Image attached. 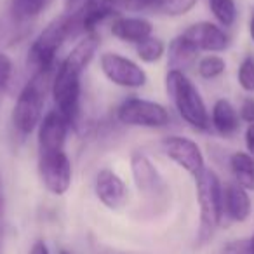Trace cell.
Here are the masks:
<instances>
[{"mask_svg": "<svg viewBox=\"0 0 254 254\" xmlns=\"http://www.w3.org/2000/svg\"><path fill=\"white\" fill-rule=\"evenodd\" d=\"M46 0H11V16L14 23H28L42 12Z\"/></svg>", "mask_w": 254, "mask_h": 254, "instance_id": "22", "label": "cell"}, {"mask_svg": "<svg viewBox=\"0 0 254 254\" xmlns=\"http://www.w3.org/2000/svg\"><path fill=\"white\" fill-rule=\"evenodd\" d=\"M132 5H134V9H150L153 4H155L157 0H131Z\"/></svg>", "mask_w": 254, "mask_h": 254, "instance_id": "33", "label": "cell"}, {"mask_svg": "<svg viewBox=\"0 0 254 254\" xmlns=\"http://www.w3.org/2000/svg\"><path fill=\"white\" fill-rule=\"evenodd\" d=\"M4 233H5V195H4L2 178H0V254H2V244H4Z\"/></svg>", "mask_w": 254, "mask_h": 254, "instance_id": "29", "label": "cell"}, {"mask_svg": "<svg viewBox=\"0 0 254 254\" xmlns=\"http://www.w3.org/2000/svg\"><path fill=\"white\" fill-rule=\"evenodd\" d=\"M226 70V61L219 54H207L197 61V73L204 80H214Z\"/></svg>", "mask_w": 254, "mask_h": 254, "instance_id": "25", "label": "cell"}, {"mask_svg": "<svg viewBox=\"0 0 254 254\" xmlns=\"http://www.w3.org/2000/svg\"><path fill=\"white\" fill-rule=\"evenodd\" d=\"M166 56H167V68H169V70L187 73L190 68L197 66L198 51H197V47L181 33V35L174 37L169 42Z\"/></svg>", "mask_w": 254, "mask_h": 254, "instance_id": "18", "label": "cell"}, {"mask_svg": "<svg viewBox=\"0 0 254 254\" xmlns=\"http://www.w3.org/2000/svg\"><path fill=\"white\" fill-rule=\"evenodd\" d=\"M99 68L103 75L112 82L124 89H141L148 82V75L131 58H126L119 53H103L99 58Z\"/></svg>", "mask_w": 254, "mask_h": 254, "instance_id": "8", "label": "cell"}, {"mask_svg": "<svg viewBox=\"0 0 254 254\" xmlns=\"http://www.w3.org/2000/svg\"><path fill=\"white\" fill-rule=\"evenodd\" d=\"M117 120L122 126L162 129L171 122V115L164 105L145 98H129L117 110Z\"/></svg>", "mask_w": 254, "mask_h": 254, "instance_id": "7", "label": "cell"}, {"mask_svg": "<svg viewBox=\"0 0 254 254\" xmlns=\"http://www.w3.org/2000/svg\"><path fill=\"white\" fill-rule=\"evenodd\" d=\"M249 35L254 44V7H253V12H251V18H249Z\"/></svg>", "mask_w": 254, "mask_h": 254, "instance_id": "34", "label": "cell"}, {"mask_svg": "<svg viewBox=\"0 0 254 254\" xmlns=\"http://www.w3.org/2000/svg\"><path fill=\"white\" fill-rule=\"evenodd\" d=\"M58 254H70V253H68V251H64V249H61V251H60V253H58Z\"/></svg>", "mask_w": 254, "mask_h": 254, "instance_id": "37", "label": "cell"}, {"mask_svg": "<svg viewBox=\"0 0 254 254\" xmlns=\"http://www.w3.org/2000/svg\"><path fill=\"white\" fill-rule=\"evenodd\" d=\"M12 70H14L12 60L7 54L0 53V89H4L9 84V80L12 77Z\"/></svg>", "mask_w": 254, "mask_h": 254, "instance_id": "27", "label": "cell"}, {"mask_svg": "<svg viewBox=\"0 0 254 254\" xmlns=\"http://www.w3.org/2000/svg\"><path fill=\"white\" fill-rule=\"evenodd\" d=\"M94 193L98 200L108 209H120L127 202V187L113 169L98 171L94 180Z\"/></svg>", "mask_w": 254, "mask_h": 254, "instance_id": "14", "label": "cell"}, {"mask_svg": "<svg viewBox=\"0 0 254 254\" xmlns=\"http://www.w3.org/2000/svg\"><path fill=\"white\" fill-rule=\"evenodd\" d=\"M39 176L44 188L53 195H64L71 187L73 167L64 150L39 153Z\"/></svg>", "mask_w": 254, "mask_h": 254, "instance_id": "9", "label": "cell"}, {"mask_svg": "<svg viewBox=\"0 0 254 254\" xmlns=\"http://www.w3.org/2000/svg\"><path fill=\"white\" fill-rule=\"evenodd\" d=\"M221 254H247V240H233L223 249Z\"/></svg>", "mask_w": 254, "mask_h": 254, "instance_id": "30", "label": "cell"}, {"mask_svg": "<svg viewBox=\"0 0 254 254\" xmlns=\"http://www.w3.org/2000/svg\"><path fill=\"white\" fill-rule=\"evenodd\" d=\"M223 218H228L230 221L244 223L249 219L253 212V202H251L249 191L237 185L235 181H230L223 187L221 193Z\"/></svg>", "mask_w": 254, "mask_h": 254, "instance_id": "16", "label": "cell"}, {"mask_svg": "<svg viewBox=\"0 0 254 254\" xmlns=\"http://www.w3.org/2000/svg\"><path fill=\"white\" fill-rule=\"evenodd\" d=\"M197 4H198V0H157L150 9H152L155 14H160V16L181 18V16L188 14Z\"/></svg>", "mask_w": 254, "mask_h": 254, "instance_id": "24", "label": "cell"}, {"mask_svg": "<svg viewBox=\"0 0 254 254\" xmlns=\"http://www.w3.org/2000/svg\"><path fill=\"white\" fill-rule=\"evenodd\" d=\"M244 141H246L247 153L254 157V124H251V126H247L246 134H244Z\"/></svg>", "mask_w": 254, "mask_h": 254, "instance_id": "31", "label": "cell"}, {"mask_svg": "<svg viewBox=\"0 0 254 254\" xmlns=\"http://www.w3.org/2000/svg\"><path fill=\"white\" fill-rule=\"evenodd\" d=\"M70 127V122L56 108L47 112L42 117V120H40L39 127H37L39 153L61 152V150H64Z\"/></svg>", "mask_w": 254, "mask_h": 254, "instance_id": "12", "label": "cell"}, {"mask_svg": "<svg viewBox=\"0 0 254 254\" xmlns=\"http://www.w3.org/2000/svg\"><path fill=\"white\" fill-rule=\"evenodd\" d=\"M51 73L53 71L32 75V78L19 91L11 119L14 129L21 136H28L33 131H37V127L42 120L46 96L47 91H51V84H53Z\"/></svg>", "mask_w": 254, "mask_h": 254, "instance_id": "3", "label": "cell"}, {"mask_svg": "<svg viewBox=\"0 0 254 254\" xmlns=\"http://www.w3.org/2000/svg\"><path fill=\"white\" fill-rule=\"evenodd\" d=\"M84 71L71 63L68 58L58 63L56 73L51 84V94H53L56 110L75 126L78 112H80V78Z\"/></svg>", "mask_w": 254, "mask_h": 254, "instance_id": "5", "label": "cell"}, {"mask_svg": "<svg viewBox=\"0 0 254 254\" xmlns=\"http://www.w3.org/2000/svg\"><path fill=\"white\" fill-rule=\"evenodd\" d=\"M239 115H240V120L246 122L247 126L254 124V98L253 96H247V98L242 99L240 108H239Z\"/></svg>", "mask_w": 254, "mask_h": 254, "instance_id": "28", "label": "cell"}, {"mask_svg": "<svg viewBox=\"0 0 254 254\" xmlns=\"http://www.w3.org/2000/svg\"><path fill=\"white\" fill-rule=\"evenodd\" d=\"M209 9H211L212 16L218 21V25L225 26V28H232L235 25L237 18H239V11H237L235 0H207Z\"/></svg>", "mask_w": 254, "mask_h": 254, "instance_id": "21", "label": "cell"}, {"mask_svg": "<svg viewBox=\"0 0 254 254\" xmlns=\"http://www.w3.org/2000/svg\"><path fill=\"white\" fill-rule=\"evenodd\" d=\"M68 5H73V4H80V7L85 4V2H89V0H66Z\"/></svg>", "mask_w": 254, "mask_h": 254, "instance_id": "36", "label": "cell"}, {"mask_svg": "<svg viewBox=\"0 0 254 254\" xmlns=\"http://www.w3.org/2000/svg\"><path fill=\"white\" fill-rule=\"evenodd\" d=\"M247 254H254V233L249 240H247Z\"/></svg>", "mask_w": 254, "mask_h": 254, "instance_id": "35", "label": "cell"}, {"mask_svg": "<svg viewBox=\"0 0 254 254\" xmlns=\"http://www.w3.org/2000/svg\"><path fill=\"white\" fill-rule=\"evenodd\" d=\"M239 110L233 106V103L226 98H219L214 101L211 110V127L218 132L221 138H232L237 134L240 127Z\"/></svg>", "mask_w": 254, "mask_h": 254, "instance_id": "17", "label": "cell"}, {"mask_svg": "<svg viewBox=\"0 0 254 254\" xmlns=\"http://www.w3.org/2000/svg\"><path fill=\"white\" fill-rule=\"evenodd\" d=\"M195 180V191H197L198 211H200V223H198L197 244L205 246L214 237L218 226L223 221V205L221 193L223 185L219 176L212 169L205 167Z\"/></svg>", "mask_w": 254, "mask_h": 254, "instance_id": "4", "label": "cell"}, {"mask_svg": "<svg viewBox=\"0 0 254 254\" xmlns=\"http://www.w3.org/2000/svg\"><path fill=\"white\" fill-rule=\"evenodd\" d=\"M166 51L167 46L164 44V40L153 35L145 39L143 42L136 44V54H138V58L143 63H148V64L159 63L166 56Z\"/></svg>", "mask_w": 254, "mask_h": 254, "instance_id": "23", "label": "cell"}, {"mask_svg": "<svg viewBox=\"0 0 254 254\" xmlns=\"http://www.w3.org/2000/svg\"><path fill=\"white\" fill-rule=\"evenodd\" d=\"M228 166L233 181L247 191H254V157L247 152H233L230 155Z\"/></svg>", "mask_w": 254, "mask_h": 254, "instance_id": "19", "label": "cell"}, {"mask_svg": "<svg viewBox=\"0 0 254 254\" xmlns=\"http://www.w3.org/2000/svg\"><path fill=\"white\" fill-rule=\"evenodd\" d=\"M106 254H119V253H106Z\"/></svg>", "mask_w": 254, "mask_h": 254, "instance_id": "38", "label": "cell"}, {"mask_svg": "<svg viewBox=\"0 0 254 254\" xmlns=\"http://www.w3.org/2000/svg\"><path fill=\"white\" fill-rule=\"evenodd\" d=\"M166 89L174 108L178 110L180 117L188 126L193 127L195 131L202 132L211 129V113H209L205 101L200 96V92H198V89L188 78L187 73L167 70Z\"/></svg>", "mask_w": 254, "mask_h": 254, "instance_id": "2", "label": "cell"}, {"mask_svg": "<svg viewBox=\"0 0 254 254\" xmlns=\"http://www.w3.org/2000/svg\"><path fill=\"white\" fill-rule=\"evenodd\" d=\"M77 35H84L78 25L77 11H70L68 14H63L51 21L28 47L26 66L28 70H32V75L53 71L58 64V53L61 46L70 37Z\"/></svg>", "mask_w": 254, "mask_h": 254, "instance_id": "1", "label": "cell"}, {"mask_svg": "<svg viewBox=\"0 0 254 254\" xmlns=\"http://www.w3.org/2000/svg\"><path fill=\"white\" fill-rule=\"evenodd\" d=\"M131 174L139 195L153 207L167 204L169 198V185L166 183L160 171L153 166L148 155L141 152H134L131 155Z\"/></svg>", "mask_w": 254, "mask_h": 254, "instance_id": "6", "label": "cell"}, {"mask_svg": "<svg viewBox=\"0 0 254 254\" xmlns=\"http://www.w3.org/2000/svg\"><path fill=\"white\" fill-rule=\"evenodd\" d=\"M160 148L169 160H173L178 167L188 173L191 178H197L205 169L204 153L197 141L187 136H166L160 141Z\"/></svg>", "mask_w": 254, "mask_h": 254, "instance_id": "10", "label": "cell"}, {"mask_svg": "<svg viewBox=\"0 0 254 254\" xmlns=\"http://www.w3.org/2000/svg\"><path fill=\"white\" fill-rule=\"evenodd\" d=\"M28 254H51V253H49V247H47V244L44 242V240H37L32 246Z\"/></svg>", "mask_w": 254, "mask_h": 254, "instance_id": "32", "label": "cell"}, {"mask_svg": "<svg viewBox=\"0 0 254 254\" xmlns=\"http://www.w3.org/2000/svg\"><path fill=\"white\" fill-rule=\"evenodd\" d=\"M110 32L120 42L139 44L153 35V23L143 16H117L112 19Z\"/></svg>", "mask_w": 254, "mask_h": 254, "instance_id": "15", "label": "cell"}, {"mask_svg": "<svg viewBox=\"0 0 254 254\" xmlns=\"http://www.w3.org/2000/svg\"><path fill=\"white\" fill-rule=\"evenodd\" d=\"M99 49V35L96 32L85 33L77 44H75L73 49L68 53V60L73 64H77L82 71L87 70V66L91 64L92 58L96 56Z\"/></svg>", "mask_w": 254, "mask_h": 254, "instance_id": "20", "label": "cell"}, {"mask_svg": "<svg viewBox=\"0 0 254 254\" xmlns=\"http://www.w3.org/2000/svg\"><path fill=\"white\" fill-rule=\"evenodd\" d=\"M237 82H239L240 89L244 92H254V56L253 54H247L242 58L239 64V70H237Z\"/></svg>", "mask_w": 254, "mask_h": 254, "instance_id": "26", "label": "cell"}, {"mask_svg": "<svg viewBox=\"0 0 254 254\" xmlns=\"http://www.w3.org/2000/svg\"><path fill=\"white\" fill-rule=\"evenodd\" d=\"M183 35L197 47L198 53L218 54L225 53L232 44L230 35L219 25L211 21H198L190 25L183 32Z\"/></svg>", "mask_w": 254, "mask_h": 254, "instance_id": "13", "label": "cell"}, {"mask_svg": "<svg viewBox=\"0 0 254 254\" xmlns=\"http://www.w3.org/2000/svg\"><path fill=\"white\" fill-rule=\"evenodd\" d=\"M124 9H134L131 0H89L75 11H77L82 33L85 35V33L96 32V28L108 18L120 16Z\"/></svg>", "mask_w": 254, "mask_h": 254, "instance_id": "11", "label": "cell"}]
</instances>
